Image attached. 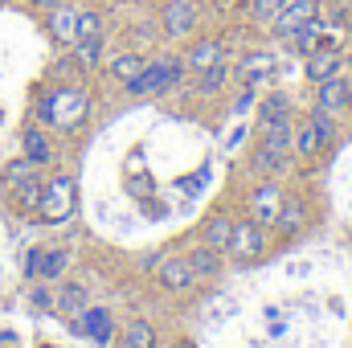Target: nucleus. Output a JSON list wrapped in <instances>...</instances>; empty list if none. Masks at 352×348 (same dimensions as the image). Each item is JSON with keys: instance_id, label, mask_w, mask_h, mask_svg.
<instances>
[{"instance_id": "obj_1", "label": "nucleus", "mask_w": 352, "mask_h": 348, "mask_svg": "<svg viewBox=\"0 0 352 348\" xmlns=\"http://www.w3.org/2000/svg\"><path fill=\"white\" fill-rule=\"evenodd\" d=\"M41 119L50 127H62V131L78 127L87 119V90L82 87H54L41 98Z\"/></svg>"}, {"instance_id": "obj_2", "label": "nucleus", "mask_w": 352, "mask_h": 348, "mask_svg": "<svg viewBox=\"0 0 352 348\" xmlns=\"http://www.w3.org/2000/svg\"><path fill=\"white\" fill-rule=\"evenodd\" d=\"M291 140H295L291 115L266 123L263 127V152L254 156V168H258V173H278V168H287V160H291Z\"/></svg>"}, {"instance_id": "obj_3", "label": "nucleus", "mask_w": 352, "mask_h": 348, "mask_svg": "<svg viewBox=\"0 0 352 348\" xmlns=\"http://www.w3.org/2000/svg\"><path fill=\"white\" fill-rule=\"evenodd\" d=\"M180 74H184L180 58H156V62H144V70L127 83V90L131 94H164L180 83Z\"/></svg>"}, {"instance_id": "obj_4", "label": "nucleus", "mask_w": 352, "mask_h": 348, "mask_svg": "<svg viewBox=\"0 0 352 348\" xmlns=\"http://www.w3.org/2000/svg\"><path fill=\"white\" fill-rule=\"evenodd\" d=\"M37 213H41V221H66V217L74 213V180L66 173L41 184V205H37Z\"/></svg>"}, {"instance_id": "obj_5", "label": "nucleus", "mask_w": 352, "mask_h": 348, "mask_svg": "<svg viewBox=\"0 0 352 348\" xmlns=\"http://www.w3.org/2000/svg\"><path fill=\"white\" fill-rule=\"evenodd\" d=\"M316 17H320V0H287V4H283V12H278L270 25H274V37H283V41H287L291 33H299V29H303V25H311Z\"/></svg>"}, {"instance_id": "obj_6", "label": "nucleus", "mask_w": 352, "mask_h": 348, "mask_svg": "<svg viewBox=\"0 0 352 348\" xmlns=\"http://www.w3.org/2000/svg\"><path fill=\"white\" fill-rule=\"evenodd\" d=\"M45 29H50V37H54V41L74 45V41H78V8H74L70 0L50 4V12H45Z\"/></svg>"}, {"instance_id": "obj_7", "label": "nucleus", "mask_w": 352, "mask_h": 348, "mask_svg": "<svg viewBox=\"0 0 352 348\" xmlns=\"http://www.w3.org/2000/svg\"><path fill=\"white\" fill-rule=\"evenodd\" d=\"M160 21H164V33L168 37H188L197 29V4L192 0H168L160 8Z\"/></svg>"}, {"instance_id": "obj_8", "label": "nucleus", "mask_w": 352, "mask_h": 348, "mask_svg": "<svg viewBox=\"0 0 352 348\" xmlns=\"http://www.w3.org/2000/svg\"><path fill=\"white\" fill-rule=\"evenodd\" d=\"M340 70H344V50H336V45H320L316 54H307V78H311V83L336 78Z\"/></svg>"}, {"instance_id": "obj_9", "label": "nucleus", "mask_w": 352, "mask_h": 348, "mask_svg": "<svg viewBox=\"0 0 352 348\" xmlns=\"http://www.w3.org/2000/svg\"><path fill=\"white\" fill-rule=\"evenodd\" d=\"M230 250H234L242 262H250L254 254H263V234H258V221H242V226H234Z\"/></svg>"}, {"instance_id": "obj_10", "label": "nucleus", "mask_w": 352, "mask_h": 348, "mask_svg": "<svg viewBox=\"0 0 352 348\" xmlns=\"http://www.w3.org/2000/svg\"><path fill=\"white\" fill-rule=\"evenodd\" d=\"M217 62H226V45H221L217 37L197 41V45L188 50V58H184V66H192V70H209V66H217Z\"/></svg>"}, {"instance_id": "obj_11", "label": "nucleus", "mask_w": 352, "mask_h": 348, "mask_svg": "<svg viewBox=\"0 0 352 348\" xmlns=\"http://www.w3.org/2000/svg\"><path fill=\"white\" fill-rule=\"evenodd\" d=\"M274 226H278L283 234H299V230L307 226V209H303V201H295V197L278 201V209H274Z\"/></svg>"}, {"instance_id": "obj_12", "label": "nucleus", "mask_w": 352, "mask_h": 348, "mask_svg": "<svg viewBox=\"0 0 352 348\" xmlns=\"http://www.w3.org/2000/svg\"><path fill=\"white\" fill-rule=\"evenodd\" d=\"M160 283H164L168 291H188V287L197 283V270L188 266V259H168L160 266Z\"/></svg>"}, {"instance_id": "obj_13", "label": "nucleus", "mask_w": 352, "mask_h": 348, "mask_svg": "<svg viewBox=\"0 0 352 348\" xmlns=\"http://www.w3.org/2000/svg\"><path fill=\"white\" fill-rule=\"evenodd\" d=\"M316 98H320V107L324 111H340V107H349V83L336 74V78H324V83H316Z\"/></svg>"}, {"instance_id": "obj_14", "label": "nucleus", "mask_w": 352, "mask_h": 348, "mask_svg": "<svg viewBox=\"0 0 352 348\" xmlns=\"http://www.w3.org/2000/svg\"><path fill=\"white\" fill-rule=\"evenodd\" d=\"M21 148H25V160H33L37 168H41V164H50V156H54L50 135H45L41 127H29V131L21 135Z\"/></svg>"}, {"instance_id": "obj_15", "label": "nucleus", "mask_w": 352, "mask_h": 348, "mask_svg": "<svg viewBox=\"0 0 352 348\" xmlns=\"http://www.w3.org/2000/svg\"><path fill=\"white\" fill-rule=\"evenodd\" d=\"M82 328L94 336V345H111V336H115V324H111L107 307H87L82 312Z\"/></svg>"}, {"instance_id": "obj_16", "label": "nucleus", "mask_w": 352, "mask_h": 348, "mask_svg": "<svg viewBox=\"0 0 352 348\" xmlns=\"http://www.w3.org/2000/svg\"><path fill=\"white\" fill-rule=\"evenodd\" d=\"M66 266H70V254H66L62 246H41V262H37V279L54 283V279H62V274H66Z\"/></svg>"}, {"instance_id": "obj_17", "label": "nucleus", "mask_w": 352, "mask_h": 348, "mask_svg": "<svg viewBox=\"0 0 352 348\" xmlns=\"http://www.w3.org/2000/svg\"><path fill=\"white\" fill-rule=\"evenodd\" d=\"M287 41H291V50H299V54H316L320 45H328V41H324V21L316 17L311 25H303V29H299V33H291Z\"/></svg>"}, {"instance_id": "obj_18", "label": "nucleus", "mask_w": 352, "mask_h": 348, "mask_svg": "<svg viewBox=\"0 0 352 348\" xmlns=\"http://www.w3.org/2000/svg\"><path fill=\"white\" fill-rule=\"evenodd\" d=\"M230 238H234V217L230 213H213L205 221V242L217 246V250H230Z\"/></svg>"}, {"instance_id": "obj_19", "label": "nucleus", "mask_w": 352, "mask_h": 348, "mask_svg": "<svg viewBox=\"0 0 352 348\" xmlns=\"http://www.w3.org/2000/svg\"><path fill=\"white\" fill-rule=\"evenodd\" d=\"M184 259H188V266H192L197 274H217V270H221V250H217V246H209V242L192 246Z\"/></svg>"}, {"instance_id": "obj_20", "label": "nucleus", "mask_w": 352, "mask_h": 348, "mask_svg": "<svg viewBox=\"0 0 352 348\" xmlns=\"http://www.w3.org/2000/svg\"><path fill=\"white\" fill-rule=\"evenodd\" d=\"M283 115H291V98L287 94H266L263 102H258V127H266V123H274V119H283Z\"/></svg>"}, {"instance_id": "obj_21", "label": "nucleus", "mask_w": 352, "mask_h": 348, "mask_svg": "<svg viewBox=\"0 0 352 348\" xmlns=\"http://www.w3.org/2000/svg\"><path fill=\"white\" fill-rule=\"evenodd\" d=\"M123 348H156V332L148 320H131L123 328Z\"/></svg>"}, {"instance_id": "obj_22", "label": "nucleus", "mask_w": 352, "mask_h": 348, "mask_svg": "<svg viewBox=\"0 0 352 348\" xmlns=\"http://www.w3.org/2000/svg\"><path fill=\"white\" fill-rule=\"evenodd\" d=\"M98 58H102V33H98V37H82V41H74V62H78L82 70H94Z\"/></svg>"}, {"instance_id": "obj_23", "label": "nucleus", "mask_w": 352, "mask_h": 348, "mask_svg": "<svg viewBox=\"0 0 352 348\" xmlns=\"http://www.w3.org/2000/svg\"><path fill=\"white\" fill-rule=\"evenodd\" d=\"M270 66H274V58H270V54H258V58L250 54V58L242 62V83H246V87H258L266 74H270Z\"/></svg>"}, {"instance_id": "obj_24", "label": "nucleus", "mask_w": 352, "mask_h": 348, "mask_svg": "<svg viewBox=\"0 0 352 348\" xmlns=\"http://www.w3.org/2000/svg\"><path fill=\"white\" fill-rule=\"evenodd\" d=\"M140 70H144V58H140V54H119V58L111 62V74H115L123 87H127V83H131Z\"/></svg>"}, {"instance_id": "obj_25", "label": "nucleus", "mask_w": 352, "mask_h": 348, "mask_svg": "<svg viewBox=\"0 0 352 348\" xmlns=\"http://www.w3.org/2000/svg\"><path fill=\"white\" fill-rule=\"evenodd\" d=\"M320 144H324V135H320L311 123H303V127L295 131V152H299V156H320Z\"/></svg>"}, {"instance_id": "obj_26", "label": "nucleus", "mask_w": 352, "mask_h": 348, "mask_svg": "<svg viewBox=\"0 0 352 348\" xmlns=\"http://www.w3.org/2000/svg\"><path fill=\"white\" fill-rule=\"evenodd\" d=\"M278 184H263L258 188V197H254V209H258V217L263 221H274V209H278Z\"/></svg>"}, {"instance_id": "obj_27", "label": "nucleus", "mask_w": 352, "mask_h": 348, "mask_svg": "<svg viewBox=\"0 0 352 348\" xmlns=\"http://www.w3.org/2000/svg\"><path fill=\"white\" fill-rule=\"evenodd\" d=\"M307 123H311V127L324 135V144H332V140H336V119H332V111H324L320 102H316V111L307 115Z\"/></svg>"}, {"instance_id": "obj_28", "label": "nucleus", "mask_w": 352, "mask_h": 348, "mask_svg": "<svg viewBox=\"0 0 352 348\" xmlns=\"http://www.w3.org/2000/svg\"><path fill=\"white\" fill-rule=\"evenodd\" d=\"M230 78V66L226 62H217V66H209V70H201V94H213V90H221V83Z\"/></svg>"}, {"instance_id": "obj_29", "label": "nucleus", "mask_w": 352, "mask_h": 348, "mask_svg": "<svg viewBox=\"0 0 352 348\" xmlns=\"http://www.w3.org/2000/svg\"><path fill=\"white\" fill-rule=\"evenodd\" d=\"M283 4H287V0H250V21H258V25H270V21L283 12Z\"/></svg>"}, {"instance_id": "obj_30", "label": "nucleus", "mask_w": 352, "mask_h": 348, "mask_svg": "<svg viewBox=\"0 0 352 348\" xmlns=\"http://www.w3.org/2000/svg\"><path fill=\"white\" fill-rule=\"evenodd\" d=\"M33 176H37V164H33V160H16V164H8V168H4V180H8V188L25 184V180H33Z\"/></svg>"}, {"instance_id": "obj_31", "label": "nucleus", "mask_w": 352, "mask_h": 348, "mask_svg": "<svg viewBox=\"0 0 352 348\" xmlns=\"http://www.w3.org/2000/svg\"><path fill=\"white\" fill-rule=\"evenodd\" d=\"M102 33V17L98 12H78V41L82 37H98Z\"/></svg>"}, {"instance_id": "obj_32", "label": "nucleus", "mask_w": 352, "mask_h": 348, "mask_svg": "<svg viewBox=\"0 0 352 348\" xmlns=\"http://www.w3.org/2000/svg\"><path fill=\"white\" fill-rule=\"evenodd\" d=\"M82 303H87V291L82 287H66L62 291V312H78Z\"/></svg>"}, {"instance_id": "obj_33", "label": "nucleus", "mask_w": 352, "mask_h": 348, "mask_svg": "<svg viewBox=\"0 0 352 348\" xmlns=\"http://www.w3.org/2000/svg\"><path fill=\"white\" fill-rule=\"evenodd\" d=\"M37 262H41V246H33L29 259H25V274H29V279H37Z\"/></svg>"}, {"instance_id": "obj_34", "label": "nucleus", "mask_w": 352, "mask_h": 348, "mask_svg": "<svg viewBox=\"0 0 352 348\" xmlns=\"http://www.w3.org/2000/svg\"><path fill=\"white\" fill-rule=\"evenodd\" d=\"M344 70H349V74H352V45H349V50H344Z\"/></svg>"}, {"instance_id": "obj_35", "label": "nucleus", "mask_w": 352, "mask_h": 348, "mask_svg": "<svg viewBox=\"0 0 352 348\" xmlns=\"http://www.w3.org/2000/svg\"><path fill=\"white\" fill-rule=\"evenodd\" d=\"M33 4H45V8H50V4H58V0H33Z\"/></svg>"}, {"instance_id": "obj_36", "label": "nucleus", "mask_w": 352, "mask_h": 348, "mask_svg": "<svg viewBox=\"0 0 352 348\" xmlns=\"http://www.w3.org/2000/svg\"><path fill=\"white\" fill-rule=\"evenodd\" d=\"M349 107H352V83H349Z\"/></svg>"}, {"instance_id": "obj_37", "label": "nucleus", "mask_w": 352, "mask_h": 348, "mask_svg": "<svg viewBox=\"0 0 352 348\" xmlns=\"http://www.w3.org/2000/svg\"><path fill=\"white\" fill-rule=\"evenodd\" d=\"M0 4H8V0H0Z\"/></svg>"}, {"instance_id": "obj_38", "label": "nucleus", "mask_w": 352, "mask_h": 348, "mask_svg": "<svg viewBox=\"0 0 352 348\" xmlns=\"http://www.w3.org/2000/svg\"><path fill=\"white\" fill-rule=\"evenodd\" d=\"M349 8H352V0H349Z\"/></svg>"}]
</instances>
